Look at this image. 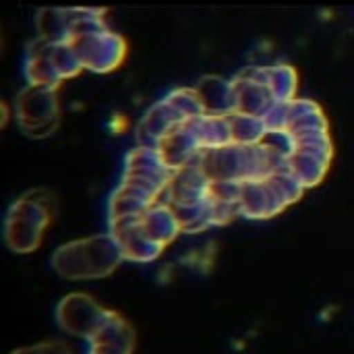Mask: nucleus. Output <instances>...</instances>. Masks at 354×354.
Segmentation results:
<instances>
[{
  "label": "nucleus",
  "mask_w": 354,
  "mask_h": 354,
  "mask_svg": "<svg viewBox=\"0 0 354 354\" xmlns=\"http://www.w3.org/2000/svg\"><path fill=\"white\" fill-rule=\"evenodd\" d=\"M108 8H44L37 15L39 37L66 41L83 68L112 73L127 58V39L106 25Z\"/></svg>",
  "instance_id": "f257e3e1"
},
{
  "label": "nucleus",
  "mask_w": 354,
  "mask_h": 354,
  "mask_svg": "<svg viewBox=\"0 0 354 354\" xmlns=\"http://www.w3.org/2000/svg\"><path fill=\"white\" fill-rule=\"evenodd\" d=\"M172 174L174 168L164 162L158 149L145 145L131 149L120 187H116L110 199V220L137 216L153 207L158 199L164 197Z\"/></svg>",
  "instance_id": "f03ea898"
},
{
  "label": "nucleus",
  "mask_w": 354,
  "mask_h": 354,
  "mask_svg": "<svg viewBox=\"0 0 354 354\" xmlns=\"http://www.w3.org/2000/svg\"><path fill=\"white\" fill-rule=\"evenodd\" d=\"M209 180L224 183H247L259 180L286 166L288 149L261 141L253 145L230 143L224 147L203 149L195 158Z\"/></svg>",
  "instance_id": "7ed1b4c3"
},
{
  "label": "nucleus",
  "mask_w": 354,
  "mask_h": 354,
  "mask_svg": "<svg viewBox=\"0 0 354 354\" xmlns=\"http://www.w3.org/2000/svg\"><path fill=\"white\" fill-rule=\"evenodd\" d=\"M209 189L212 180L197 160L174 170L164 191V203L176 214L183 232H199L214 224Z\"/></svg>",
  "instance_id": "20e7f679"
},
{
  "label": "nucleus",
  "mask_w": 354,
  "mask_h": 354,
  "mask_svg": "<svg viewBox=\"0 0 354 354\" xmlns=\"http://www.w3.org/2000/svg\"><path fill=\"white\" fill-rule=\"evenodd\" d=\"M58 212V201L48 189H31L21 195L6 214L4 236L12 251L29 253L41 243V232L52 224Z\"/></svg>",
  "instance_id": "39448f33"
},
{
  "label": "nucleus",
  "mask_w": 354,
  "mask_h": 354,
  "mask_svg": "<svg viewBox=\"0 0 354 354\" xmlns=\"http://www.w3.org/2000/svg\"><path fill=\"white\" fill-rule=\"evenodd\" d=\"M122 249L114 236H91L62 245L54 255V268L60 276L77 278H102L114 272L120 263Z\"/></svg>",
  "instance_id": "423d86ee"
},
{
  "label": "nucleus",
  "mask_w": 354,
  "mask_h": 354,
  "mask_svg": "<svg viewBox=\"0 0 354 354\" xmlns=\"http://www.w3.org/2000/svg\"><path fill=\"white\" fill-rule=\"evenodd\" d=\"M197 114H205L199 91L195 87L174 89L170 95H166L164 100H160L153 108L145 112V116L141 118L135 131L137 143L158 149L164 137H168L185 120Z\"/></svg>",
  "instance_id": "0eeeda50"
},
{
  "label": "nucleus",
  "mask_w": 354,
  "mask_h": 354,
  "mask_svg": "<svg viewBox=\"0 0 354 354\" xmlns=\"http://www.w3.org/2000/svg\"><path fill=\"white\" fill-rule=\"evenodd\" d=\"M282 137L288 143V168L307 189L317 187L326 178L334 160L330 129H307Z\"/></svg>",
  "instance_id": "6e6552de"
},
{
  "label": "nucleus",
  "mask_w": 354,
  "mask_h": 354,
  "mask_svg": "<svg viewBox=\"0 0 354 354\" xmlns=\"http://www.w3.org/2000/svg\"><path fill=\"white\" fill-rule=\"evenodd\" d=\"M81 71L83 64L66 41H52L39 37L29 46L25 75L31 85L60 87L64 79L77 77Z\"/></svg>",
  "instance_id": "1a4fd4ad"
},
{
  "label": "nucleus",
  "mask_w": 354,
  "mask_h": 354,
  "mask_svg": "<svg viewBox=\"0 0 354 354\" xmlns=\"http://www.w3.org/2000/svg\"><path fill=\"white\" fill-rule=\"evenodd\" d=\"M17 122L25 135L31 139L50 137L60 120V106H58V87L46 85H27L17 95Z\"/></svg>",
  "instance_id": "9d476101"
},
{
  "label": "nucleus",
  "mask_w": 354,
  "mask_h": 354,
  "mask_svg": "<svg viewBox=\"0 0 354 354\" xmlns=\"http://www.w3.org/2000/svg\"><path fill=\"white\" fill-rule=\"evenodd\" d=\"M230 83H232V97H234V112L263 118L278 104V97L270 83L268 66L243 68Z\"/></svg>",
  "instance_id": "9b49d317"
},
{
  "label": "nucleus",
  "mask_w": 354,
  "mask_h": 354,
  "mask_svg": "<svg viewBox=\"0 0 354 354\" xmlns=\"http://www.w3.org/2000/svg\"><path fill=\"white\" fill-rule=\"evenodd\" d=\"M110 313H104L89 297L85 295H71L58 307V322L60 326L77 336L91 338L108 319Z\"/></svg>",
  "instance_id": "f8f14e48"
},
{
  "label": "nucleus",
  "mask_w": 354,
  "mask_h": 354,
  "mask_svg": "<svg viewBox=\"0 0 354 354\" xmlns=\"http://www.w3.org/2000/svg\"><path fill=\"white\" fill-rule=\"evenodd\" d=\"M195 89L199 91L205 114L226 116L234 112V97H232L230 81H224L220 77H205Z\"/></svg>",
  "instance_id": "ddd939ff"
},
{
  "label": "nucleus",
  "mask_w": 354,
  "mask_h": 354,
  "mask_svg": "<svg viewBox=\"0 0 354 354\" xmlns=\"http://www.w3.org/2000/svg\"><path fill=\"white\" fill-rule=\"evenodd\" d=\"M226 116H228V124H230L232 143L253 145V143L266 141L270 135L266 120L259 116H251V114H243V112H230Z\"/></svg>",
  "instance_id": "4468645a"
},
{
  "label": "nucleus",
  "mask_w": 354,
  "mask_h": 354,
  "mask_svg": "<svg viewBox=\"0 0 354 354\" xmlns=\"http://www.w3.org/2000/svg\"><path fill=\"white\" fill-rule=\"evenodd\" d=\"M270 83L272 89L278 97V102H288L297 97V87H299V75L297 68L290 64H274L268 66Z\"/></svg>",
  "instance_id": "2eb2a0df"
}]
</instances>
